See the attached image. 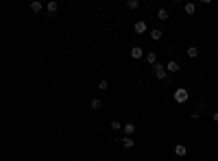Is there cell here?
I'll return each mask as SVG.
<instances>
[{
  "instance_id": "cell-23",
  "label": "cell",
  "mask_w": 218,
  "mask_h": 161,
  "mask_svg": "<svg viewBox=\"0 0 218 161\" xmlns=\"http://www.w3.org/2000/svg\"><path fill=\"white\" fill-rule=\"evenodd\" d=\"M177 161H179V159H177Z\"/></svg>"
},
{
  "instance_id": "cell-3",
  "label": "cell",
  "mask_w": 218,
  "mask_h": 161,
  "mask_svg": "<svg viewBox=\"0 0 218 161\" xmlns=\"http://www.w3.org/2000/svg\"><path fill=\"white\" fill-rule=\"evenodd\" d=\"M129 55H131V59H135V61H137V59H142V57H144V50H142L140 46H133Z\"/></svg>"
},
{
  "instance_id": "cell-17",
  "label": "cell",
  "mask_w": 218,
  "mask_h": 161,
  "mask_svg": "<svg viewBox=\"0 0 218 161\" xmlns=\"http://www.w3.org/2000/svg\"><path fill=\"white\" fill-rule=\"evenodd\" d=\"M137 7H140L137 0H127V9H137Z\"/></svg>"
},
{
  "instance_id": "cell-2",
  "label": "cell",
  "mask_w": 218,
  "mask_h": 161,
  "mask_svg": "<svg viewBox=\"0 0 218 161\" xmlns=\"http://www.w3.org/2000/svg\"><path fill=\"white\" fill-rule=\"evenodd\" d=\"M166 74H168V70H166V65H162V63H157L155 65V76L162 80V79H166Z\"/></svg>"
},
{
  "instance_id": "cell-16",
  "label": "cell",
  "mask_w": 218,
  "mask_h": 161,
  "mask_svg": "<svg viewBox=\"0 0 218 161\" xmlns=\"http://www.w3.org/2000/svg\"><path fill=\"white\" fill-rule=\"evenodd\" d=\"M133 144H135V142H133L131 137H125V139H122V146H125V148H133Z\"/></svg>"
},
{
  "instance_id": "cell-11",
  "label": "cell",
  "mask_w": 218,
  "mask_h": 161,
  "mask_svg": "<svg viewBox=\"0 0 218 161\" xmlns=\"http://www.w3.org/2000/svg\"><path fill=\"white\" fill-rule=\"evenodd\" d=\"M146 61H148L151 65H157V55H155V52H146Z\"/></svg>"
},
{
  "instance_id": "cell-21",
  "label": "cell",
  "mask_w": 218,
  "mask_h": 161,
  "mask_svg": "<svg viewBox=\"0 0 218 161\" xmlns=\"http://www.w3.org/2000/svg\"><path fill=\"white\" fill-rule=\"evenodd\" d=\"M214 122H218V111H216V113H214Z\"/></svg>"
},
{
  "instance_id": "cell-5",
  "label": "cell",
  "mask_w": 218,
  "mask_h": 161,
  "mask_svg": "<svg viewBox=\"0 0 218 161\" xmlns=\"http://www.w3.org/2000/svg\"><path fill=\"white\" fill-rule=\"evenodd\" d=\"M122 128H125L127 137H131V135L135 133V124H133V122H125V126H122Z\"/></svg>"
},
{
  "instance_id": "cell-7",
  "label": "cell",
  "mask_w": 218,
  "mask_h": 161,
  "mask_svg": "<svg viewBox=\"0 0 218 161\" xmlns=\"http://www.w3.org/2000/svg\"><path fill=\"white\" fill-rule=\"evenodd\" d=\"M168 15H170V13H168L166 7H162V9L157 11V20H168Z\"/></svg>"
},
{
  "instance_id": "cell-18",
  "label": "cell",
  "mask_w": 218,
  "mask_h": 161,
  "mask_svg": "<svg viewBox=\"0 0 218 161\" xmlns=\"http://www.w3.org/2000/svg\"><path fill=\"white\" fill-rule=\"evenodd\" d=\"M122 126H125V124H122V122H118V120H114V122H111V128H114V131H120Z\"/></svg>"
},
{
  "instance_id": "cell-22",
  "label": "cell",
  "mask_w": 218,
  "mask_h": 161,
  "mask_svg": "<svg viewBox=\"0 0 218 161\" xmlns=\"http://www.w3.org/2000/svg\"><path fill=\"white\" fill-rule=\"evenodd\" d=\"M96 161H105V159H96Z\"/></svg>"
},
{
  "instance_id": "cell-12",
  "label": "cell",
  "mask_w": 218,
  "mask_h": 161,
  "mask_svg": "<svg viewBox=\"0 0 218 161\" xmlns=\"http://www.w3.org/2000/svg\"><path fill=\"white\" fill-rule=\"evenodd\" d=\"M89 107H92V109H94V111H98V109H100V107H103V100H100V98H94V100H92V102H89Z\"/></svg>"
},
{
  "instance_id": "cell-15",
  "label": "cell",
  "mask_w": 218,
  "mask_h": 161,
  "mask_svg": "<svg viewBox=\"0 0 218 161\" xmlns=\"http://www.w3.org/2000/svg\"><path fill=\"white\" fill-rule=\"evenodd\" d=\"M57 9H59V4H57L55 0H50V2H48V13H55Z\"/></svg>"
},
{
  "instance_id": "cell-8",
  "label": "cell",
  "mask_w": 218,
  "mask_h": 161,
  "mask_svg": "<svg viewBox=\"0 0 218 161\" xmlns=\"http://www.w3.org/2000/svg\"><path fill=\"white\" fill-rule=\"evenodd\" d=\"M133 29H135V33H146V22H142V20H140V22H135V26H133Z\"/></svg>"
},
{
  "instance_id": "cell-4",
  "label": "cell",
  "mask_w": 218,
  "mask_h": 161,
  "mask_svg": "<svg viewBox=\"0 0 218 161\" xmlns=\"http://www.w3.org/2000/svg\"><path fill=\"white\" fill-rule=\"evenodd\" d=\"M174 155H177V157H185V155H188V148H185L183 144H177V146H174Z\"/></svg>"
},
{
  "instance_id": "cell-20",
  "label": "cell",
  "mask_w": 218,
  "mask_h": 161,
  "mask_svg": "<svg viewBox=\"0 0 218 161\" xmlns=\"http://www.w3.org/2000/svg\"><path fill=\"white\" fill-rule=\"evenodd\" d=\"M203 109H205V102H203V100H201V102H199V105H196V111H199V113H201V111H203Z\"/></svg>"
},
{
  "instance_id": "cell-6",
  "label": "cell",
  "mask_w": 218,
  "mask_h": 161,
  "mask_svg": "<svg viewBox=\"0 0 218 161\" xmlns=\"http://www.w3.org/2000/svg\"><path fill=\"white\" fill-rule=\"evenodd\" d=\"M166 70H168V72H170V74H173V72H177V70H179V61H168V63H166Z\"/></svg>"
},
{
  "instance_id": "cell-13",
  "label": "cell",
  "mask_w": 218,
  "mask_h": 161,
  "mask_svg": "<svg viewBox=\"0 0 218 161\" xmlns=\"http://www.w3.org/2000/svg\"><path fill=\"white\" fill-rule=\"evenodd\" d=\"M31 11H33V13H40V11H42V2L33 0V2H31Z\"/></svg>"
},
{
  "instance_id": "cell-19",
  "label": "cell",
  "mask_w": 218,
  "mask_h": 161,
  "mask_svg": "<svg viewBox=\"0 0 218 161\" xmlns=\"http://www.w3.org/2000/svg\"><path fill=\"white\" fill-rule=\"evenodd\" d=\"M98 87H100V91H105V89L109 87V83H107L105 79H103V80H98Z\"/></svg>"
},
{
  "instance_id": "cell-14",
  "label": "cell",
  "mask_w": 218,
  "mask_h": 161,
  "mask_svg": "<svg viewBox=\"0 0 218 161\" xmlns=\"http://www.w3.org/2000/svg\"><path fill=\"white\" fill-rule=\"evenodd\" d=\"M183 11H185V13H188V15H192V13H194V11H196V7H194V4H192V2H188V4H185V7H183Z\"/></svg>"
},
{
  "instance_id": "cell-10",
  "label": "cell",
  "mask_w": 218,
  "mask_h": 161,
  "mask_svg": "<svg viewBox=\"0 0 218 161\" xmlns=\"http://www.w3.org/2000/svg\"><path fill=\"white\" fill-rule=\"evenodd\" d=\"M185 55H188V57H190V59H196V57H199V48H194V46H190V48H188V52H185Z\"/></svg>"
},
{
  "instance_id": "cell-1",
  "label": "cell",
  "mask_w": 218,
  "mask_h": 161,
  "mask_svg": "<svg viewBox=\"0 0 218 161\" xmlns=\"http://www.w3.org/2000/svg\"><path fill=\"white\" fill-rule=\"evenodd\" d=\"M188 98H190V94H188V89L185 87H179L177 91H174V102H188Z\"/></svg>"
},
{
  "instance_id": "cell-9",
  "label": "cell",
  "mask_w": 218,
  "mask_h": 161,
  "mask_svg": "<svg viewBox=\"0 0 218 161\" xmlns=\"http://www.w3.org/2000/svg\"><path fill=\"white\" fill-rule=\"evenodd\" d=\"M162 35H164V33H162L159 29H153V31H151V39L153 41H159L162 39Z\"/></svg>"
}]
</instances>
